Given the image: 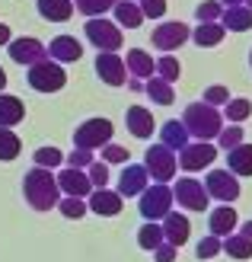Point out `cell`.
Wrapping results in <instances>:
<instances>
[{
  "label": "cell",
  "mask_w": 252,
  "mask_h": 262,
  "mask_svg": "<svg viewBox=\"0 0 252 262\" xmlns=\"http://www.w3.org/2000/svg\"><path fill=\"white\" fill-rule=\"evenodd\" d=\"M220 13H223V4H220V0H204V4L195 7L198 23H220Z\"/></svg>",
  "instance_id": "cell-39"
},
{
  "label": "cell",
  "mask_w": 252,
  "mask_h": 262,
  "mask_svg": "<svg viewBox=\"0 0 252 262\" xmlns=\"http://www.w3.org/2000/svg\"><path fill=\"white\" fill-rule=\"evenodd\" d=\"M204 189L211 199H217L223 205H233L240 199V176H233L230 169H211L204 176Z\"/></svg>",
  "instance_id": "cell-9"
},
{
  "label": "cell",
  "mask_w": 252,
  "mask_h": 262,
  "mask_svg": "<svg viewBox=\"0 0 252 262\" xmlns=\"http://www.w3.org/2000/svg\"><path fill=\"white\" fill-rule=\"evenodd\" d=\"M249 115H252V102H249V99H230L227 106H223V119H227L230 125L246 122Z\"/></svg>",
  "instance_id": "cell-33"
},
{
  "label": "cell",
  "mask_w": 252,
  "mask_h": 262,
  "mask_svg": "<svg viewBox=\"0 0 252 262\" xmlns=\"http://www.w3.org/2000/svg\"><path fill=\"white\" fill-rule=\"evenodd\" d=\"M48 58L58 61V64H74V61L83 58V45L77 42L74 35H58V38H51V45H48Z\"/></svg>",
  "instance_id": "cell-19"
},
{
  "label": "cell",
  "mask_w": 252,
  "mask_h": 262,
  "mask_svg": "<svg viewBox=\"0 0 252 262\" xmlns=\"http://www.w3.org/2000/svg\"><path fill=\"white\" fill-rule=\"evenodd\" d=\"M240 233H243L246 240H252V221H246V224H243V230H240Z\"/></svg>",
  "instance_id": "cell-49"
},
{
  "label": "cell",
  "mask_w": 252,
  "mask_h": 262,
  "mask_svg": "<svg viewBox=\"0 0 252 262\" xmlns=\"http://www.w3.org/2000/svg\"><path fill=\"white\" fill-rule=\"evenodd\" d=\"M32 160H35V166H45V169H58V166L64 163V154H61L58 147H38V150L32 154Z\"/></svg>",
  "instance_id": "cell-36"
},
{
  "label": "cell",
  "mask_w": 252,
  "mask_h": 262,
  "mask_svg": "<svg viewBox=\"0 0 252 262\" xmlns=\"http://www.w3.org/2000/svg\"><path fill=\"white\" fill-rule=\"evenodd\" d=\"M115 4H118V0H77L74 7L80 10L83 16H89V19H93V16H102V13H109Z\"/></svg>",
  "instance_id": "cell-37"
},
{
  "label": "cell",
  "mask_w": 252,
  "mask_h": 262,
  "mask_svg": "<svg viewBox=\"0 0 252 262\" xmlns=\"http://www.w3.org/2000/svg\"><path fill=\"white\" fill-rule=\"evenodd\" d=\"M7 51H10V58L16 61V64H22V68H32L35 61L48 58V48H45L42 42H38V38H32V35H22V38H10Z\"/></svg>",
  "instance_id": "cell-13"
},
{
  "label": "cell",
  "mask_w": 252,
  "mask_h": 262,
  "mask_svg": "<svg viewBox=\"0 0 252 262\" xmlns=\"http://www.w3.org/2000/svg\"><path fill=\"white\" fill-rule=\"evenodd\" d=\"M189 141H192V135H189V128H185L179 119H172V122H166V125L160 128V144H166V147L176 150V154H179Z\"/></svg>",
  "instance_id": "cell-25"
},
{
  "label": "cell",
  "mask_w": 252,
  "mask_h": 262,
  "mask_svg": "<svg viewBox=\"0 0 252 262\" xmlns=\"http://www.w3.org/2000/svg\"><path fill=\"white\" fill-rule=\"evenodd\" d=\"M112 122L109 119H86L83 125H77L74 131V147H83V150H96L105 147L112 141Z\"/></svg>",
  "instance_id": "cell-8"
},
{
  "label": "cell",
  "mask_w": 252,
  "mask_h": 262,
  "mask_svg": "<svg viewBox=\"0 0 252 262\" xmlns=\"http://www.w3.org/2000/svg\"><path fill=\"white\" fill-rule=\"evenodd\" d=\"M249 68H252V51H249Z\"/></svg>",
  "instance_id": "cell-53"
},
{
  "label": "cell",
  "mask_w": 252,
  "mask_h": 262,
  "mask_svg": "<svg viewBox=\"0 0 252 262\" xmlns=\"http://www.w3.org/2000/svg\"><path fill=\"white\" fill-rule=\"evenodd\" d=\"M19 150H22V141L16 138V131H13V128H0V163L16 160Z\"/></svg>",
  "instance_id": "cell-31"
},
{
  "label": "cell",
  "mask_w": 252,
  "mask_h": 262,
  "mask_svg": "<svg viewBox=\"0 0 252 262\" xmlns=\"http://www.w3.org/2000/svg\"><path fill=\"white\" fill-rule=\"evenodd\" d=\"M227 169L233 176H252V144H240V147L227 150Z\"/></svg>",
  "instance_id": "cell-27"
},
{
  "label": "cell",
  "mask_w": 252,
  "mask_h": 262,
  "mask_svg": "<svg viewBox=\"0 0 252 262\" xmlns=\"http://www.w3.org/2000/svg\"><path fill=\"white\" fill-rule=\"evenodd\" d=\"M176 246H169V243H163V246H156V250H153V259L156 262H176Z\"/></svg>",
  "instance_id": "cell-46"
},
{
  "label": "cell",
  "mask_w": 252,
  "mask_h": 262,
  "mask_svg": "<svg viewBox=\"0 0 252 262\" xmlns=\"http://www.w3.org/2000/svg\"><path fill=\"white\" fill-rule=\"evenodd\" d=\"M172 202H179V208H185V211H208L211 195L204 182H198L195 176H182L172 182Z\"/></svg>",
  "instance_id": "cell-7"
},
{
  "label": "cell",
  "mask_w": 252,
  "mask_h": 262,
  "mask_svg": "<svg viewBox=\"0 0 252 262\" xmlns=\"http://www.w3.org/2000/svg\"><path fill=\"white\" fill-rule=\"evenodd\" d=\"M112 13H115V23L122 26V29H138L144 23V13L138 7V0H118L112 7Z\"/></svg>",
  "instance_id": "cell-26"
},
{
  "label": "cell",
  "mask_w": 252,
  "mask_h": 262,
  "mask_svg": "<svg viewBox=\"0 0 252 262\" xmlns=\"http://www.w3.org/2000/svg\"><path fill=\"white\" fill-rule=\"evenodd\" d=\"M96 74L102 83L109 86H125L128 80V68H125V58L118 51H99L96 55Z\"/></svg>",
  "instance_id": "cell-12"
},
{
  "label": "cell",
  "mask_w": 252,
  "mask_h": 262,
  "mask_svg": "<svg viewBox=\"0 0 252 262\" xmlns=\"http://www.w3.org/2000/svg\"><path fill=\"white\" fill-rule=\"evenodd\" d=\"M156 77H163L166 83H176L179 77H182V64H179V58H172V55L156 58Z\"/></svg>",
  "instance_id": "cell-35"
},
{
  "label": "cell",
  "mask_w": 252,
  "mask_h": 262,
  "mask_svg": "<svg viewBox=\"0 0 252 262\" xmlns=\"http://www.w3.org/2000/svg\"><path fill=\"white\" fill-rule=\"evenodd\" d=\"M83 32H86V38H89V45H96L99 51H118V48L125 45L122 26L112 23V19H105V16H93V19H86Z\"/></svg>",
  "instance_id": "cell-6"
},
{
  "label": "cell",
  "mask_w": 252,
  "mask_h": 262,
  "mask_svg": "<svg viewBox=\"0 0 252 262\" xmlns=\"http://www.w3.org/2000/svg\"><path fill=\"white\" fill-rule=\"evenodd\" d=\"M147 182H150V176H147V169H144V163H128L125 169H122V176H118V195H141L144 189H147Z\"/></svg>",
  "instance_id": "cell-17"
},
{
  "label": "cell",
  "mask_w": 252,
  "mask_h": 262,
  "mask_svg": "<svg viewBox=\"0 0 252 262\" xmlns=\"http://www.w3.org/2000/svg\"><path fill=\"white\" fill-rule=\"evenodd\" d=\"M160 227H163V240L169 243V246H185V240L192 237V221L185 217L182 211H169L163 221H160Z\"/></svg>",
  "instance_id": "cell-15"
},
{
  "label": "cell",
  "mask_w": 252,
  "mask_h": 262,
  "mask_svg": "<svg viewBox=\"0 0 252 262\" xmlns=\"http://www.w3.org/2000/svg\"><path fill=\"white\" fill-rule=\"evenodd\" d=\"M223 35H227V29L220 23H198V29H192V42L201 48H214L223 42Z\"/></svg>",
  "instance_id": "cell-28"
},
{
  "label": "cell",
  "mask_w": 252,
  "mask_h": 262,
  "mask_svg": "<svg viewBox=\"0 0 252 262\" xmlns=\"http://www.w3.org/2000/svg\"><path fill=\"white\" fill-rule=\"evenodd\" d=\"M144 93H147L156 106H172L176 102V93H172V83H166L163 77H147V83H144Z\"/></svg>",
  "instance_id": "cell-29"
},
{
  "label": "cell",
  "mask_w": 252,
  "mask_h": 262,
  "mask_svg": "<svg viewBox=\"0 0 252 262\" xmlns=\"http://www.w3.org/2000/svg\"><path fill=\"white\" fill-rule=\"evenodd\" d=\"M86 176L93 182V189H105L109 186V163H102V160H93L86 166Z\"/></svg>",
  "instance_id": "cell-40"
},
{
  "label": "cell",
  "mask_w": 252,
  "mask_h": 262,
  "mask_svg": "<svg viewBox=\"0 0 252 262\" xmlns=\"http://www.w3.org/2000/svg\"><path fill=\"white\" fill-rule=\"evenodd\" d=\"M220 26L227 32H246V29H252V10L246 4H240V7H223Z\"/></svg>",
  "instance_id": "cell-22"
},
{
  "label": "cell",
  "mask_w": 252,
  "mask_h": 262,
  "mask_svg": "<svg viewBox=\"0 0 252 262\" xmlns=\"http://www.w3.org/2000/svg\"><path fill=\"white\" fill-rule=\"evenodd\" d=\"M214 160H217V144H211V141H189L179 150V166L185 173H198V169L211 166Z\"/></svg>",
  "instance_id": "cell-10"
},
{
  "label": "cell",
  "mask_w": 252,
  "mask_h": 262,
  "mask_svg": "<svg viewBox=\"0 0 252 262\" xmlns=\"http://www.w3.org/2000/svg\"><path fill=\"white\" fill-rule=\"evenodd\" d=\"M55 179H58L61 195H77V199H86V195L93 192V182H89V176H86V169L67 166V169H61Z\"/></svg>",
  "instance_id": "cell-16"
},
{
  "label": "cell",
  "mask_w": 252,
  "mask_h": 262,
  "mask_svg": "<svg viewBox=\"0 0 252 262\" xmlns=\"http://www.w3.org/2000/svg\"><path fill=\"white\" fill-rule=\"evenodd\" d=\"M64 83H67V74L51 58H42L29 68V86L35 93H58V90H64Z\"/></svg>",
  "instance_id": "cell-5"
},
{
  "label": "cell",
  "mask_w": 252,
  "mask_h": 262,
  "mask_svg": "<svg viewBox=\"0 0 252 262\" xmlns=\"http://www.w3.org/2000/svg\"><path fill=\"white\" fill-rule=\"evenodd\" d=\"M58 211L67 217V221H80L89 208H86V202L83 199H77V195H64V199L58 202Z\"/></svg>",
  "instance_id": "cell-34"
},
{
  "label": "cell",
  "mask_w": 252,
  "mask_h": 262,
  "mask_svg": "<svg viewBox=\"0 0 252 262\" xmlns=\"http://www.w3.org/2000/svg\"><path fill=\"white\" fill-rule=\"evenodd\" d=\"M204 102H208V106H214V109H223V106L230 102V90L223 86V83L208 86V90H204Z\"/></svg>",
  "instance_id": "cell-41"
},
{
  "label": "cell",
  "mask_w": 252,
  "mask_h": 262,
  "mask_svg": "<svg viewBox=\"0 0 252 262\" xmlns=\"http://www.w3.org/2000/svg\"><path fill=\"white\" fill-rule=\"evenodd\" d=\"M38 16L48 23H67L74 16V0H35Z\"/></svg>",
  "instance_id": "cell-23"
},
{
  "label": "cell",
  "mask_w": 252,
  "mask_h": 262,
  "mask_svg": "<svg viewBox=\"0 0 252 262\" xmlns=\"http://www.w3.org/2000/svg\"><path fill=\"white\" fill-rule=\"evenodd\" d=\"M220 4H223V7H240L243 0H220Z\"/></svg>",
  "instance_id": "cell-51"
},
{
  "label": "cell",
  "mask_w": 252,
  "mask_h": 262,
  "mask_svg": "<svg viewBox=\"0 0 252 262\" xmlns=\"http://www.w3.org/2000/svg\"><path fill=\"white\" fill-rule=\"evenodd\" d=\"M22 195H26V205H29L32 211H51V208H58V202H61L58 179L51 176V169H45V166H35L22 176Z\"/></svg>",
  "instance_id": "cell-1"
},
{
  "label": "cell",
  "mask_w": 252,
  "mask_h": 262,
  "mask_svg": "<svg viewBox=\"0 0 252 262\" xmlns=\"http://www.w3.org/2000/svg\"><path fill=\"white\" fill-rule=\"evenodd\" d=\"M102 163H109V166H115V163H128V147L109 141V144L102 147Z\"/></svg>",
  "instance_id": "cell-43"
},
{
  "label": "cell",
  "mask_w": 252,
  "mask_h": 262,
  "mask_svg": "<svg viewBox=\"0 0 252 262\" xmlns=\"http://www.w3.org/2000/svg\"><path fill=\"white\" fill-rule=\"evenodd\" d=\"M217 253H223V240L214 237V233H211V237H204L201 243H198V250H195L198 259H214Z\"/></svg>",
  "instance_id": "cell-42"
},
{
  "label": "cell",
  "mask_w": 252,
  "mask_h": 262,
  "mask_svg": "<svg viewBox=\"0 0 252 262\" xmlns=\"http://www.w3.org/2000/svg\"><path fill=\"white\" fill-rule=\"evenodd\" d=\"M128 86L134 90V93H144V80H138V77H131V80H128Z\"/></svg>",
  "instance_id": "cell-48"
},
{
  "label": "cell",
  "mask_w": 252,
  "mask_h": 262,
  "mask_svg": "<svg viewBox=\"0 0 252 262\" xmlns=\"http://www.w3.org/2000/svg\"><path fill=\"white\" fill-rule=\"evenodd\" d=\"M223 253L230 259H252V240H246L243 233H230L223 237Z\"/></svg>",
  "instance_id": "cell-32"
},
{
  "label": "cell",
  "mask_w": 252,
  "mask_h": 262,
  "mask_svg": "<svg viewBox=\"0 0 252 262\" xmlns=\"http://www.w3.org/2000/svg\"><path fill=\"white\" fill-rule=\"evenodd\" d=\"M125 125H128V135H134V138H141V141L153 138V128H156L153 112L144 109V106H128V112H125Z\"/></svg>",
  "instance_id": "cell-18"
},
{
  "label": "cell",
  "mask_w": 252,
  "mask_h": 262,
  "mask_svg": "<svg viewBox=\"0 0 252 262\" xmlns=\"http://www.w3.org/2000/svg\"><path fill=\"white\" fill-rule=\"evenodd\" d=\"M166 240H163V227L156 224V221H147L141 230H138V246L141 250H147V253H153L156 246H163Z\"/></svg>",
  "instance_id": "cell-30"
},
{
  "label": "cell",
  "mask_w": 252,
  "mask_h": 262,
  "mask_svg": "<svg viewBox=\"0 0 252 262\" xmlns=\"http://www.w3.org/2000/svg\"><path fill=\"white\" fill-rule=\"evenodd\" d=\"M138 7L144 13V19H160V16H166V0H138Z\"/></svg>",
  "instance_id": "cell-44"
},
{
  "label": "cell",
  "mask_w": 252,
  "mask_h": 262,
  "mask_svg": "<svg viewBox=\"0 0 252 262\" xmlns=\"http://www.w3.org/2000/svg\"><path fill=\"white\" fill-rule=\"evenodd\" d=\"M86 208L93 214H99V217H115V214H122V208H125V199L118 195V189H93L86 195Z\"/></svg>",
  "instance_id": "cell-14"
},
{
  "label": "cell",
  "mask_w": 252,
  "mask_h": 262,
  "mask_svg": "<svg viewBox=\"0 0 252 262\" xmlns=\"http://www.w3.org/2000/svg\"><path fill=\"white\" fill-rule=\"evenodd\" d=\"M182 125L189 128V135L195 141H214L220 135V128H223V112L214 109V106H208V102H192V106H185L182 112Z\"/></svg>",
  "instance_id": "cell-2"
},
{
  "label": "cell",
  "mask_w": 252,
  "mask_h": 262,
  "mask_svg": "<svg viewBox=\"0 0 252 262\" xmlns=\"http://www.w3.org/2000/svg\"><path fill=\"white\" fill-rule=\"evenodd\" d=\"M125 68H128L131 77H138V80H147V77L156 74V61H153L144 48H131L128 58H125Z\"/></svg>",
  "instance_id": "cell-21"
},
{
  "label": "cell",
  "mask_w": 252,
  "mask_h": 262,
  "mask_svg": "<svg viewBox=\"0 0 252 262\" xmlns=\"http://www.w3.org/2000/svg\"><path fill=\"white\" fill-rule=\"evenodd\" d=\"M243 4H246V7H249V10H252V0H243Z\"/></svg>",
  "instance_id": "cell-52"
},
{
  "label": "cell",
  "mask_w": 252,
  "mask_h": 262,
  "mask_svg": "<svg viewBox=\"0 0 252 262\" xmlns=\"http://www.w3.org/2000/svg\"><path fill=\"white\" fill-rule=\"evenodd\" d=\"M138 208H141V214L147 217V221H163L169 211H172V186H166V182H153V186H147L141 195H138Z\"/></svg>",
  "instance_id": "cell-4"
},
{
  "label": "cell",
  "mask_w": 252,
  "mask_h": 262,
  "mask_svg": "<svg viewBox=\"0 0 252 262\" xmlns=\"http://www.w3.org/2000/svg\"><path fill=\"white\" fill-rule=\"evenodd\" d=\"M144 169H147V176L153 182H169L176 179V169H179V157L176 150H169L166 144H153V147H147V154H144Z\"/></svg>",
  "instance_id": "cell-3"
},
{
  "label": "cell",
  "mask_w": 252,
  "mask_h": 262,
  "mask_svg": "<svg viewBox=\"0 0 252 262\" xmlns=\"http://www.w3.org/2000/svg\"><path fill=\"white\" fill-rule=\"evenodd\" d=\"M64 163L74 166V169H86L93 163V150H83V147H74L67 157H64Z\"/></svg>",
  "instance_id": "cell-45"
},
{
  "label": "cell",
  "mask_w": 252,
  "mask_h": 262,
  "mask_svg": "<svg viewBox=\"0 0 252 262\" xmlns=\"http://www.w3.org/2000/svg\"><path fill=\"white\" fill-rule=\"evenodd\" d=\"M192 38V29L185 23H160L153 29V35H150V42H153V48L156 51H163V55H172L176 48H182L185 42Z\"/></svg>",
  "instance_id": "cell-11"
},
{
  "label": "cell",
  "mask_w": 252,
  "mask_h": 262,
  "mask_svg": "<svg viewBox=\"0 0 252 262\" xmlns=\"http://www.w3.org/2000/svg\"><path fill=\"white\" fill-rule=\"evenodd\" d=\"M10 38H13V35H10V26L0 23V45H10Z\"/></svg>",
  "instance_id": "cell-47"
},
{
  "label": "cell",
  "mask_w": 252,
  "mask_h": 262,
  "mask_svg": "<svg viewBox=\"0 0 252 262\" xmlns=\"http://www.w3.org/2000/svg\"><path fill=\"white\" fill-rule=\"evenodd\" d=\"M236 224H240V214L233 211V205H220L211 211V221H208V227L214 237H230V233H236Z\"/></svg>",
  "instance_id": "cell-20"
},
{
  "label": "cell",
  "mask_w": 252,
  "mask_h": 262,
  "mask_svg": "<svg viewBox=\"0 0 252 262\" xmlns=\"http://www.w3.org/2000/svg\"><path fill=\"white\" fill-rule=\"evenodd\" d=\"M4 86H7V71L0 68V93H4Z\"/></svg>",
  "instance_id": "cell-50"
},
{
  "label": "cell",
  "mask_w": 252,
  "mask_h": 262,
  "mask_svg": "<svg viewBox=\"0 0 252 262\" xmlns=\"http://www.w3.org/2000/svg\"><path fill=\"white\" fill-rule=\"evenodd\" d=\"M26 119V106L19 96L0 93V128H16Z\"/></svg>",
  "instance_id": "cell-24"
},
{
  "label": "cell",
  "mask_w": 252,
  "mask_h": 262,
  "mask_svg": "<svg viewBox=\"0 0 252 262\" xmlns=\"http://www.w3.org/2000/svg\"><path fill=\"white\" fill-rule=\"evenodd\" d=\"M243 128L240 125H223L220 128V135H217V144H220V147L223 150H233V147H240V144H243Z\"/></svg>",
  "instance_id": "cell-38"
}]
</instances>
